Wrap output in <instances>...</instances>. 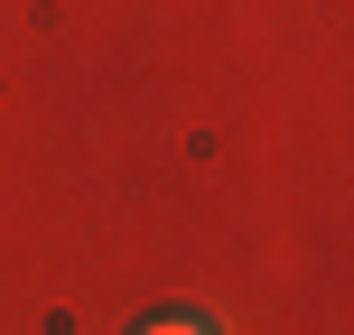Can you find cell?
I'll use <instances>...</instances> for the list:
<instances>
[{"instance_id":"6da1fadb","label":"cell","mask_w":354,"mask_h":335,"mask_svg":"<svg viewBox=\"0 0 354 335\" xmlns=\"http://www.w3.org/2000/svg\"><path fill=\"white\" fill-rule=\"evenodd\" d=\"M140 335H205V326H196V317H168V326H140Z\"/></svg>"}]
</instances>
